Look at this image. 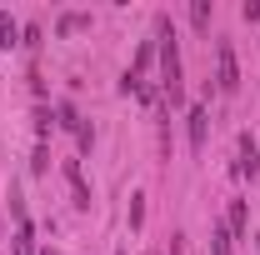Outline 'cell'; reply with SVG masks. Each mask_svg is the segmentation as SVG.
<instances>
[{"instance_id":"cell-1","label":"cell","mask_w":260,"mask_h":255,"mask_svg":"<svg viewBox=\"0 0 260 255\" xmlns=\"http://www.w3.org/2000/svg\"><path fill=\"white\" fill-rule=\"evenodd\" d=\"M155 40H160V90H165V105H185V70H180V45H175V30L170 20H155Z\"/></svg>"},{"instance_id":"cell-2","label":"cell","mask_w":260,"mask_h":255,"mask_svg":"<svg viewBox=\"0 0 260 255\" xmlns=\"http://www.w3.org/2000/svg\"><path fill=\"white\" fill-rule=\"evenodd\" d=\"M215 90L220 95H235L240 90V65H235L230 40H215Z\"/></svg>"},{"instance_id":"cell-3","label":"cell","mask_w":260,"mask_h":255,"mask_svg":"<svg viewBox=\"0 0 260 255\" xmlns=\"http://www.w3.org/2000/svg\"><path fill=\"white\" fill-rule=\"evenodd\" d=\"M235 175L240 180H255L260 175V145H255L250 130H240V165H235Z\"/></svg>"},{"instance_id":"cell-4","label":"cell","mask_w":260,"mask_h":255,"mask_svg":"<svg viewBox=\"0 0 260 255\" xmlns=\"http://www.w3.org/2000/svg\"><path fill=\"white\" fill-rule=\"evenodd\" d=\"M185 120H190V150L200 155V150H205V140H210V110H205V105H190V115H185Z\"/></svg>"},{"instance_id":"cell-5","label":"cell","mask_w":260,"mask_h":255,"mask_svg":"<svg viewBox=\"0 0 260 255\" xmlns=\"http://www.w3.org/2000/svg\"><path fill=\"white\" fill-rule=\"evenodd\" d=\"M65 180H70L75 205H80V210H90V185H85V175H80V160H65Z\"/></svg>"},{"instance_id":"cell-6","label":"cell","mask_w":260,"mask_h":255,"mask_svg":"<svg viewBox=\"0 0 260 255\" xmlns=\"http://www.w3.org/2000/svg\"><path fill=\"white\" fill-rule=\"evenodd\" d=\"M225 230H230V240H240V235L250 230V210H245V200H230V220H225Z\"/></svg>"},{"instance_id":"cell-7","label":"cell","mask_w":260,"mask_h":255,"mask_svg":"<svg viewBox=\"0 0 260 255\" xmlns=\"http://www.w3.org/2000/svg\"><path fill=\"white\" fill-rule=\"evenodd\" d=\"M15 255H35V230H30V220L15 225Z\"/></svg>"},{"instance_id":"cell-8","label":"cell","mask_w":260,"mask_h":255,"mask_svg":"<svg viewBox=\"0 0 260 255\" xmlns=\"http://www.w3.org/2000/svg\"><path fill=\"white\" fill-rule=\"evenodd\" d=\"M210 255H230V230L225 225H210Z\"/></svg>"},{"instance_id":"cell-9","label":"cell","mask_w":260,"mask_h":255,"mask_svg":"<svg viewBox=\"0 0 260 255\" xmlns=\"http://www.w3.org/2000/svg\"><path fill=\"white\" fill-rule=\"evenodd\" d=\"M190 25L195 30H210V0H195L190 5Z\"/></svg>"},{"instance_id":"cell-10","label":"cell","mask_w":260,"mask_h":255,"mask_svg":"<svg viewBox=\"0 0 260 255\" xmlns=\"http://www.w3.org/2000/svg\"><path fill=\"white\" fill-rule=\"evenodd\" d=\"M85 25H90V15H80V10H75V15H60V25H55V30H60V35H75V30H85Z\"/></svg>"},{"instance_id":"cell-11","label":"cell","mask_w":260,"mask_h":255,"mask_svg":"<svg viewBox=\"0 0 260 255\" xmlns=\"http://www.w3.org/2000/svg\"><path fill=\"white\" fill-rule=\"evenodd\" d=\"M140 225H145V195L135 190L130 195V230H140Z\"/></svg>"},{"instance_id":"cell-12","label":"cell","mask_w":260,"mask_h":255,"mask_svg":"<svg viewBox=\"0 0 260 255\" xmlns=\"http://www.w3.org/2000/svg\"><path fill=\"white\" fill-rule=\"evenodd\" d=\"M15 35H20V25H15L10 15H0V50H10V45H15Z\"/></svg>"},{"instance_id":"cell-13","label":"cell","mask_w":260,"mask_h":255,"mask_svg":"<svg viewBox=\"0 0 260 255\" xmlns=\"http://www.w3.org/2000/svg\"><path fill=\"white\" fill-rule=\"evenodd\" d=\"M45 165H50V150H45V145H35V160H30V170H35V175H45Z\"/></svg>"},{"instance_id":"cell-14","label":"cell","mask_w":260,"mask_h":255,"mask_svg":"<svg viewBox=\"0 0 260 255\" xmlns=\"http://www.w3.org/2000/svg\"><path fill=\"white\" fill-rule=\"evenodd\" d=\"M240 15H245V20H260V0H245V5H240Z\"/></svg>"},{"instance_id":"cell-15","label":"cell","mask_w":260,"mask_h":255,"mask_svg":"<svg viewBox=\"0 0 260 255\" xmlns=\"http://www.w3.org/2000/svg\"><path fill=\"white\" fill-rule=\"evenodd\" d=\"M170 255H190V245H185V235H170Z\"/></svg>"},{"instance_id":"cell-16","label":"cell","mask_w":260,"mask_h":255,"mask_svg":"<svg viewBox=\"0 0 260 255\" xmlns=\"http://www.w3.org/2000/svg\"><path fill=\"white\" fill-rule=\"evenodd\" d=\"M255 245H260V235H255Z\"/></svg>"}]
</instances>
